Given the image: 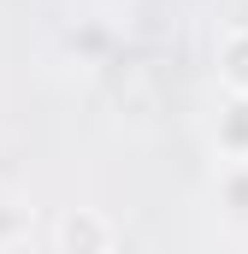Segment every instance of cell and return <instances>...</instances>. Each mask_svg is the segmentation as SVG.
<instances>
[{"label":"cell","instance_id":"6da1fadb","mask_svg":"<svg viewBox=\"0 0 248 254\" xmlns=\"http://www.w3.org/2000/svg\"><path fill=\"white\" fill-rule=\"evenodd\" d=\"M213 148H219V160H248V95H225V107L213 119Z\"/></svg>","mask_w":248,"mask_h":254},{"label":"cell","instance_id":"7a4b0ae2","mask_svg":"<svg viewBox=\"0 0 248 254\" xmlns=\"http://www.w3.org/2000/svg\"><path fill=\"white\" fill-rule=\"evenodd\" d=\"M213 201L231 225H248V160H219V178H213Z\"/></svg>","mask_w":248,"mask_h":254},{"label":"cell","instance_id":"3957f363","mask_svg":"<svg viewBox=\"0 0 248 254\" xmlns=\"http://www.w3.org/2000/svg\"><path fill=\"white\" fill-rule=\"evenodd\" d=\"M219 83L225 95H248V24H231L219 42Z\"/></svg>","mask_w":248,"mask_h":254},{"label":"cell","instance_id":"277c9868","mask_svg":"<svg viewBox=\"0 0 248 254\" xmlns=\"http://www.w3.org/2000/svg\"><path fill=\"white\" fill-rule=\"evenodd\" d=\"M30 237H36V207L0 190V249H18V243H30Z\"/></svg>","mask_w":248,"mask_h":254},{"label":"cell","instance_id":"5b68a950","mask_svg":"<svg viewBox=\"0 0 248 254\" xmlns=\"http://www.w3.org/2000/svg\"><path fill=\"white\" fill-rule=\"evenodd\" d=\"M54 243H65V249H71V243H77V249H83V243H95V249H113V243H119V231H113V225H101V219H77V213H71V219H60Z\"/></svg>","mask_w":248,"mask_h":254}]
</instances>
